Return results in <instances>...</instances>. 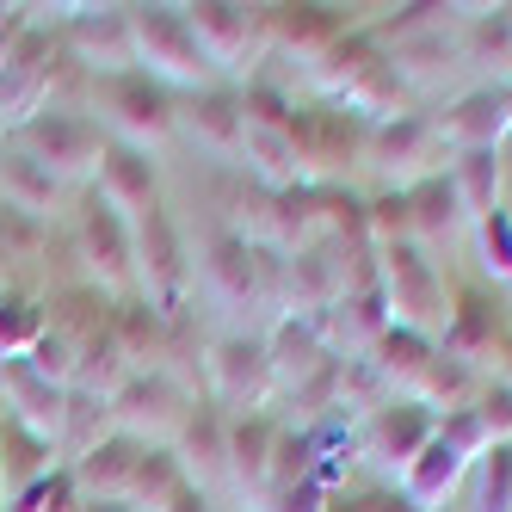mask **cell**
<instances>
[{
    "instance_id": "cell-27",
    "label": "cell",
    "mask_w": 512,
    "mask_h": 512,
    "mask_svg": "<svg viewBox=\"0 0 512 512\" xmlns=\"http://www.w3.org/2000/svg\"><path fill=\"white\" fill-rule=\"evenodd\" d=\"M469 229V210L451 186V173H438V179H420V186L408 192V235L414 247H445Z\"/></svg>"
},
{
    "instance_id": "cell-19",
    "label": "cell",
    "mask_w": 512,
    "mask_h": 512,
    "mask_svg": "<svg viewBox=\"0 0 512 512\" xmlns=\"http://www.w3.org/2000/svg\"><path fill=\"white\" fill-rule=\"evenodd\" d=\"M432 124H438V136H445L451 155L500 149V136H506V87H469V93H457Z\"/></svg>"
},
{
    "instance_id": "cell-21",
    "label": "cell",
    "mask_w": 512,
    "mask_h": 512,
    "mask_svg": "<svg viewBox=\"0 0 512 512\" xmlns=\"http://www.w3.org/2000/svg\"><path fill=\"white\" fill-rule=\"evenodd\" d=\"M173 457H179V469H186V482L198 494L229 475V414L216 408L210 395L186 414V426H179V438H173Z\"/></svg>"
},
{
    "instance_id": "cell-9",
    "label": "cell",
    "mask_w": 512,
    "mask_h": 512,
    "mask_svg": "<svg viewBox=\"0 0 512 512\" xmlns=\"http://www.w3.org/2000/svg\"><path fill=\"white\" fill-rule=\"evenodd\" d=\"M364 167L383 173L389 192H414L420 179H438L451 173V149L438 136L432 118H389V124H371V142H364Z\"/></svg>"
},
{
    "instance_id": "cell-22",
    "label": "cell",
    "mask_w": 512,
    "mask_h": 512,
    "mask_svg": "<svg viewBox=\"0 0 512 512\" xmlns=\"http://www.w3.org/2000/svg\"><path fill=\"white\" fill-rule=\"evenodd\" d=\"M93 192L112 204L124 223H142L149 210H161V179H155V161H149V155H136V149H118V142L105 149Z\"/></svg>"
},
{
    "instance_id": "cell-37",
    "label": "cell",
    "mask_w": 512,
    "mask_h": 512,
    "mask_svg": "<svg viewBox=\"0 0 512 512\" xmlns=\"http://www.w3.org/2000/svg\"><path fill=\"white\" fill-rule=\"evenodd\" d=\"M364 235H371V247H395V241H414L408 235V192H383L364 204Z\"/></svg>"
},
{
    "instance_id": "cell-32",
    "label": "cell",
    "mask_w": 512,
    "mask_h": 512,
    "mask_svg": "<svg viewBox=\"0 0 512 512\" xmlns=\"http://www.w3.org/2000/svg\"><path fill=\"white\" fill-rule=\"evenodd\" d=\"M112 432H118L112 401H105V395H87V389H68V414H62V438H56V457H62V463H81V457L99 451Z\"/></svg>"
},
{
    "instance_id": "cell-49",
    "label": "cell",
    "mask_w": 512,
    "mask_h": 512,
    "mask_svg": "<svg viewBox=\"0 0 512 512\" xmlns=\"http://www.w3.org/2000/svg\"><path fill=\"white\" fill-rule=\"evenodd\" d=\"M0 506H7V494H0Z\"/></svg>"
},
{
    "instance_id": "cell-20",
    "label": "cell",
    "mask_w": 512,
    "mask_h": 512,
    "mask_svg": "<svg viewBox=\"0 0 512 512\" xmlns=\"http://www.w3.org/2000/svg\"><path fill=\"white\" fill-rule=\"evenodd\" d=\"M0 414H13L19 426H31L38 438H62V414H68V389L44 383L25 358H0Z\"/></svg>"
},
{
    "instance_id": "cell-25",
    "label": "cell",
    "mask_w": 512,
    "mask_h": 512,
    "mask_svg": "<svg viewBox=\"0 0 512 512\" xmlns=\"http://www.w3.org/2000/svg\"><path fill=\"white\" fill-rule=\"evenodd\" d=\"M0 204L31 216V223H62V204H68V186L56 173H44L31 155L7 149L0 155Z\"/></svg>"
},
{
    "instance_id": "cell-26",
    "label": "cell",
    "mask_w": 512,
    "mask_h": 512,
    "mask_svg": "<svg viewBox=\"0 0 512 512\" xmlns=\"http://www.w3.org/2000/svg\"><path fill=\"white\" fill-rule=\"evenodd\" d=\"M44 235H50V223H31V216L0 204V297H38Z\"/></svg>"
},
{
    "instance_id": "cell-1",
    "label": "cell",
    "mask_w": 512,
    "mask_h": 512,
    "mask_svg": "<svg viewBox=\"0 0 512 512\" xmlns=\"http://www.w3.org/2000/svg\"><path fill=\"white\" fill-rule=\"evenodd\" d=\"M309 81L334 99V112H352L364 124H389V118H408V81L395 75L389 50H377V38H364V31H340V44L327 50Z\"/></svg>"
},
{
    "instance_id": "cell-11",
    "label": "cell",
    "mask_w": 512,
    "mask_h": 512,
    "mask_svg": "<svg viewBox=\"0 0 512 512\" xmlns=\"http://www.w3.org/2000/svg\"><path fill=\"white\" fill-rule=\"evenodd\" d=\"M204 395H210L229 420L266 414V401L278 395L266 340H253V334H223V340H210V352H204Z\"/></svg>"
},
{
    "instance_id": "cell-24",
    "label": "cell",
    "mask_w": 512,
    "mask_h": 512,
    "mask_svg": "<svg viewBox=\"0 0 512 512\" xmlns=\"http://www.w3.org/2000/svg\"><path fill=\"white\" fill-rule=\"evenodd\" d=\"M179 130H186L192 142H204L210 155L235 161V155H241V136H247L241 93H235V87H204V93H192L186 105H179Z\"/></svg>"
},
{
    "instance_id": "cell-5",
    "label": "cell",
    "mask_w": 512,
    "mask_h": 512,
    "mask_svg": "<svg viewBox=\"0 0 512 512\" xmlns=\"http://www.w3.org/2000/svg\"><path fill=\"white\" fill-rule=\"evenodd\" d=\"M130 44H136V68L155 75L161 87H186V93L223 87V75H216L210 56L198 50L179 7H130Z\"/></svg>"
},
{
    "instance_id": "cell-39",
    "label": "cell",
    "mask_w": 512,
    "mask_h": 512,
    "mask_svg": "<svg viewBox=\"0 0 512 512\" xmlns=\"http://www.w3.org/2000/svg\"><path fill=\"white\" fill-rule=\"evenodd\" d=\"M438 438L463 457V463H475V457H488L494 451V438H488V426H482V414L475 408H457V414H438Z\"/></svg>"
},
{
    "instance_id": "cell-4",
    "label": "cell",
    "mask_w": 512,
    "mask_h": 512,
    "mask_svg": "<svg viewBox=\"0 0 512 512\" xmlns=\"http://www.w3.org/2000/svg\"><path fill=\"white\" fill-rule=\"evenodd\" d=\"M7 149L31 155L44 173H56L68 192H87L99 179V161H105V149H112V136H105L87 112H38L31 124L13 130Z\"/></svg>"
},
{
    "instance_id": "cell-46",
    "label": "cell",
    "mask_w": 512,
    "mask_h": 512,
    "mask_svg": "<svg viewBox=\"0 0 512 512\" xmlns=\"http://www.w3.org/2000/svg\"><path fill=\"white\" fill-rule=\"evenodd\" d=\"M494 371H500V383H506V389H512V340H506V346H500V364H494Z\"/></svg>"
},
{
    "instance_id": "cell-35",
    "label": "cell",
    "mask_w": 512,
    "mask_h": 512,
    "mask_svg": "<svg viewBox=\"0 0 512 512\" xmlns=\"http://www.w3.org/2000/svg\"><path fill=\"white\" fill-rule=\"evenodd\" d=\"M81 500H87V494H81V482H75V469L62 463V469L44 475V482H31L25 494H13L0 512H81Z\"/></svg>"
},
{
    "instance_id": "cell-16",
    "label": "cell",
    "mask_w": 512,
    "mask_h": 512,
    "mask_svg": "<svg viewBox=\"0 0 512 512\" xmlns=\"http://www.w3.org/2000/svg\"><path fill=\"white\" fill-rule=\"evenodd\" d=\"M506 315L500 303L488 297V290H457L451 309H445V334H438V352L469 364L475 377H488L494 364H500V346H506Z\"/></svg>"
},
{
    "instance_id": "cell-2",
    "label": "cell",
    "mask_w": 512,
    "mask_h": 512,
    "mask_svg": "<svg viewBox=\"0 0 512 512\" xmlns=\"http://www.w3.org/2000/svg\"><path fill=\"white\" fill-rule=\"evenodd\" d=\"M87 118L118 142V149H136V155H155L161 142L179 130V105L173 93L142 75V68H124V75H93V93H87Z\"/></svg>"
},
{
    "instance_id": "cell-18",
    "label": "cell",
    "mask_w": 512,
    "mask_h": 512,
    "mask_svg": "<svg viewBox=\"0 0 512 512\" xmlns=\"http://www.w3.org/2000/svg\"><path fill=\"white\" fill-rule=\"evenodd\" d=\"M278 432H284V420H272V414H241V420H229V482H235V494L260 512L266 506V494H272V451H278Z\"/></svg>"
},
{
    "instance_id": "cell-42",
    "label": "cell",
    "mask_w": 512,
    "mask_h": 512,
    "mask_svg": "<svg viewBox=\"0 0 512 512\" xmlns=\"http://www.w3.org/2000/svg\"><path fill=\"white\" fill-rule=\"evenodd\" d=\"M327 482H297V488H272L260 512H327Z\"/></svg>"
},
{
    "instance_id": "cell-15",
    "label": "cell",
    "mask_w": 512,
    "mask_h": 512,
    "mask_svg": "<svg viewBox=\"0 0 512 512\" xmlns=\"http://www.w3.org/2000/svg\"><path fill=\"white\" fill-rule=\"evenodd\" d=\"M192 408H198V395H186V389H179L173 377H161V371H136L112 395L118 432L142 438V445H167V438H179V426H186Z\"/></svg>"
},
{
    "instance_id": "cell-13",
    "label": "cell",
    "mask_w": 512,
    "mask_h": 512,
    "mask_svg": "<svg viewBox=\"0 0 512 512\" xmlns=\"http://www.w3.org/2000/svg\"><path fill=\"white\" fill-rule=\"evenodd\" d=\"M68 56V44L56 38V25H31L19 50L0 62V118H7V142L19 124H31L44 112V99H50V75H56V62Z\"/></svg>"
},
{
    "instance_id": "cell-44",
    "label": "cell",
    "mask_w": 512,
    "mask_h": 512,
    "mask_svg": "<svg viewBox=\"0 0 512 512\" xmlns=\"http://www.w3.org/2000/svg\"><path fill=\"white\" fill-rule=\"evenodd\" d=\"M161 512H210V500H204L198 488H186V494H179L173 506H161Z\"/></svg>"
},
{
    "instance_id": "cell-34",
    "label": "cell",
    "mask_w": 512,
    "mask_h": 512,
    "mask_svg": "<svg viewBox=\"0 0 512 512\" xmlns=\"http://www.w3.org/2000/svg\"><path fill=\"white\" fill-rule=\"evenodd\" d=\"M44 340V297H0V358H25Z\"/></svg>"
},
{
    "instance_id": "cell-45",
    "label": "cell",
    "mask_w": 512,
    "mask_h": 512,
    "mask_svg": "<svg viewBox=\"0 0 512 512\" xmlns=\"http://www.w3.org/2000/svg\"><path fill=\"white\" fill-rule=\"evenodd\" d=\"M81 512H136V506H124V500H81Z\"/></svg>"
},
{
    "instance_id": "cell-6",
    "label": "cell",
    "mask_w": 512,
    "mask_h": 512,
    "mask_svg": "<svg viewBox=\"0 0 512 512\" xmlns=\"http://www.w3.org/2000/svg\"><path fill=\"white\" fill-rule=\"evenodd\" d=\"M278 260L284 253H266V247H253L229 229H216L204 241L198 278L223 309H278Z\"/></svg>"
},
{
    "instance_id": "cell-38",
    "label": "cell",
    "mask_w": 512,
    "mask_h": 512,
    "mask_svg": "<svg viewBox=\"0 0 512 512\" xmlns=\"http://www.w3.org/2000/svg\"><path fill=\"white\" fill-rule=\"evenodd\" d=\"M475 512H512V445H494L482 457V482H475Z\"/></svg>"
},
{
    "instance_id": "cell-33",
    "label": "cell",
    "mask_w": 512,
    "mask_h": 512,
    "mask_svg": "<svg viewBox=\"0 0 512 512\" xmlns=\"http://www.w3.org/2000/svg\"><path fill=\"white\" fill-rule=\"evenodd\" d=\"M451 186H457V198L469 210V223H475V216H488V210H500V155L494 149L451 155Z\"/></svg>"
},
{
    "instance_id": "cell-10",
    "label": "cell",
    "mask_w": 512,
    "mask_h": 512,
    "mask_svg": "<svg viewBox=\"0 0 512 512\" xmlns=\"http://www.w3.org/2000/svg\"><path fill=\"white\" fill-rule=\"evenodd\" d=\"M290 142H297V186H340L352 167H364L371 124L327 105V112H297L290 118Z\"/></svg>"
},
{
    "instance_id": "cell-48",
    "label": "cell",
    "mask_w": 512,
    "mask_h": 512,
    "mask_svg": "<svg viewBox=\"0 0 512 512\" xmlns=\"http://www.w3.org/2000/svg\"><path fill=\"white\" fill-rule=\"evenodd\" d=\"M506 130H512V87H506Z\"/></svg>"
},
{
    "instance_id": "cell-47",
    "label": "cell",
    "mask_w": 512,
    "mask_h": 512,
    "mask_svg": "<svg viewBox=\"0 0 512 512\" xmlns=\"http://www.w3.org/2000/svg\"><path fill=\"white\" fill-rule=\"evenodd\" d=\"M0 155H7V118H0Z\"/></svg>"
},
{
    "instance_id": "cell-3",
    "label": "cell",
    "mask_w": 512,
    "mask_h": 512,
    "mask_svg": "<svg viewBox=\"0 0 512 512\" xmlns=\"http://www.w3.org/2000/svg\"><path fill=\"white\" fill-rule=\"evenodd\" d=\"M62 229H68V241H75L81 272H87L93 290H105L112 303L142 297V284H136V235H130V223L93 186L75 192V210L62 216Z\"/></svg>"
},
{
    "instance_id": "cell-30",
    "label": "cell",
    "mask_w": 512,
    "mask_h": 512,
    "mask_svg": "<svg viewBox=\"0 0 512 512\" xmlns=\"http://www.w3.org/2000/svg\"><path fill=\"white\" fill-rule=\"evenodd\" d=\"M463 469H469V463H463V457L445 445V438L432 432V445H426V451L408 463V475H401V500H408L414 512H432V506H445V494L463 482Z\"/></svg>"
},
{
    "instance_id": "cell-23",
    "label": "cell",
    "mask_w": 512,
    "mask_h": 512,
    "mask_svg": "<svg viewBox=\"0 0 512 512\" xmlns=\"http://www.w3.org/2000/svg\"><path fill=\"white\" fill-rule=\"evenodd\" d=\"M266 38H272V56H297V68H309L340 44V19L327 7H266Z\"/></svg>"
},
{
    "instance_id": "cell-8",
    "label": "cell",
    "mask_w": 512,
    "mask_h": 512,
    "mask_svg": "<svg viewBox=\"0 0 512 512\" xmlns=\"http://www.w3.org/2000/svg\"><path fill=\"white\" fill-rule=\"evenodd\" d=\"M136 235V284H142V303L161 309L167 321L192 315V260H186V241H179L173 216L149 210L142 223H130Z\"/></svg>"
},
{
    "instance_id": "cell-43",
    "label": "cell",
    "mask_w": 512,
    "mask_h": 512,
    "mask_svg": "<svg viewBox=\"0 0 512 512\" xmlns=\"http://www.w3.org/2000/svg\"><path fill=\"white\" fill-rule=\"evenodd\" d=\"M31 25H38V19H31V7H0V62L19 50V38H25Z\"/></svg>"
},
{
    "instance_id": "cell-29",
    "label": "cell",
    "mask_w": 512,
    "mask_h": 512,
    "mask_svg": "<svg viewBox=\"0 0 512 512\" xmlns=\"http://www.w3.org/2000/svg\"><path fill=\"white\" fill-rule=\"evenodd\" d=\"M50 469H62L56 445L50 438H38L31 426H19L13 414H0V494H25L31 482H44Z\"/></svg>"
},
{
    "instance_id": "cell-41",
    "label": "cell",
    "mask_w": 512,
    "mask_h": 512,
    "mask_svg": "<svg viewBox=\"0 0 512 512\" xmlns=\"http://www.w3.org/2000/svg\"><path fill=\"white\" fill-rule=\"evenodd\" d=\"M469 408L482 414V426H488L494 445H512V389H506L500 377H482V389H475Z\"/></svg>"
},
{
    "instance_id": "cell-36",
    "label": "cell",
    "mask_w": 512,
    "mask_h": 512,
    "mask_svg": "<svg viewBox=\"0 0 512 512\" xmlns=\"http://www.w3.org/2000/svg\"><path fill=\"white\" fill-rule=\"evenodd\" d=\"M475 247H482V272L494 284H512V216L506 210L475 216Z\"/></svg>"
},
{
    "instance_id": "cell-17",
    "label": "cell",
    "mask_w": 512,
    "mask_h": 512,
    "mask_svg": "<svg viewBox=\"0 0 512 512\" xmlns=\"http://www.w3.org/2000/svg\"><path fill=\"white\" fill-rule=\"evenodd\" d=\"M56 38L68 44L87 75H124L136 68V44H130V7H81L56 25Z\"/></svg>"
},
{
    "instance_id": "cell-7",
    "label": "cell",
    "mask_w": 512,
    "mask_h": 512,
    "mask_svg": "<svg viewBox=\"0 0 512 512\" xmlns=\"http://www.w3.org/2000/svg\"><path fill=\"white\" fill-rule=\"evenodd\" d=\"M377 284H383V303L389 321L408 327V334H445V278L426 260V247L414 241H395L377 253Z\"/></svg>"
},
{
    "instance_id": "cell-12",
    "label": "cell",
    "mask_w": 512,
    "mask_h": 512,
    "mask_svg": "<svg viewBox=\"0 0 512 512\" xmlns=\"http://www.w3.org/2000/svg\"><path fill=\"white\" fill-rule=\"evenodd\" d=\"M192 25L198 50L210 56L216 75H247L266 68L272 56V38H266V7H223V0H204V7H179Z\"/></svg>"
},
{
    "instance_id": "cell-28",
    "label": "cell",
    "mask_w": 512,
    "mask_h": 512,
    "mask_svg": "<svg viewBox=\"0 0 512 512\" xmlns=\"http://www.w3.org/2000/svg\"><path fill=\"white\" fill-rule=\"evenodd\" d=\"M266 358H272V383H278V395H290V389H303L334 352L321 346L315 321H290V315H284L272 334H266Z\"/></svg>"
},
{
    "instance_id": "cell-31",
    "label": "cell",
    "mask_w": 512,
    "mask_h": 512,
    "mask_svg": "<svg viewBox=\"0 0 512 512\" xmlns=\"http://www.w3.org/2000/svg\"><path fill=\"white\" fill-rule=\"evenodd\" d=\"M377 364V377L389 383V395H414V383L426 377V364L438 358V340H426V334H408V327H389V334L364 352Z\"/></svg>"
},
{
    "instance_id": "cell-40",
    "label": "cell",
    "mask_w": 512,
    "mask_h": 512,
    "mask_svg": "<svg viewBox=\"0 0 512 512\" xmlns=\"http://www.w3.org/2000/svg\"><path fill=\"white\" fill-rule=\"evenodd\" d=\"M25 364H31V371H38L44 383H56V389H75V346H68L62 334H50V327H44V340L25 352Z\"/></svg>"
},
{
    "instance_id": "cell-14",
    "label": "cell",
    "mask_w": 512,
    "mask_h": 512,
    "mask_svg": "<svg viewBox=\"0 0 512 512\" xmlns=\"http://www.w3.org/2000/svg\"><path fill=\"white\" fill-rule=\"evenodd\" d=\"M432 432H438V414H426L420 401H408V395H389L377 414H364V420H358L352 451H358V457H371V463L389 469V475H408V463L432 445Z\"/></svg>"
}]
</instances>
